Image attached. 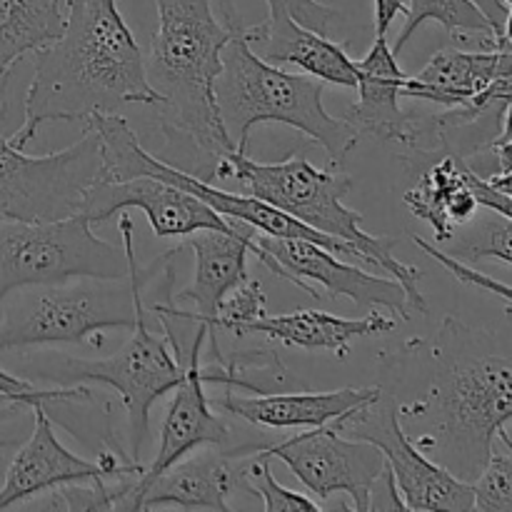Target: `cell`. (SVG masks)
Returning <instances> with one entry per match:
<instances>
[{
	"label": "cell",
	"instance_id": "cell-1",
	"mask_svg": "<svg viewBox=\"0 0 512 512\" xmlns=\"http://www.w3.org/2000/svg\"><path fill=\"white\" fill-rule=\"evenodd\" d=\"M478 340L475 330L445 318L433 343H405V355L425 370V388L398 405L408 438L468 483L512 423V358L480 350Z\"/></svg>",
	"mask_w": 512,
	"mask_h": 512
},
{
	"label": "cell",
	"instance_id": "cell-2",
	"mask_svg": "<svg viewBox=\"0 0 512 512\" xmlns=\"http://www.w3.org/2000/svg\"><path fill=\"white\" fill-rule=\"evenodd\" d=\"M133 103L155 108L160 98L145 78V55L118 0H65L63 35L35 53L23 125L8 140L25 150L45 123H88Z\"/></svg>",
	"mask_w": 512,
	"mask_h": 512
},
{
	"label": "cell",
	"instance_id": "cell-3",
	"mask_svg": "<svg viewBox=\"0 0 512 512\" xmlns=\"http://www.w3.org/2000/svg\"><path fill=\"white\" fill-rule=\"evenodd\" d=\"M158 28L145 58V78L158 93V120L170 143L195 153L190 173L213 180L218 163L235 143L220 120L215 80L223 68V48L233 35L238 13L220 0L223 20L213 0H153Z\"/></svg>",
	"mask_w": 512,
	"mask_h": 512
},
{
	"label": "cell",
	"instance_id": "cell-4",
	"mask_svg": "<svg viewBox=\"0 0 512 512\" xmlns=\"http://www.w3.org/2000/svg\"><path fill=\"white\" fill-rule=\"evenodd\" d=\"M128 275L123 278H70L63 283L28 285L0 303V353L73 345L100 338L103 330H133L143 288L185 245L168 250L145 270L135 263L133 223L120 215Z\"/></svg>",
	"mask_w": 512,
	"mask_h": 512
},
{
	"label": "cell",
	"instance_id": "cell-5",
	"mask_svg": "<svg viewBox=\"0 0 512 512\" xmlns=\"http://www.w3.org/2000/svg\"><path fill=\"white\" fill-rule=\"evenodd\" d=\"M323 80L288 73L268 63L245 38L240 15L223 48V68L215 80V103L220 120L233 138L235 150L248 153L250 130L263 123H283L308 135L328 155L330 168H343L360 135L333 118L323 105Z\"/></svg>",
	"mask_w": 512,
	"mask_h": 512
},
{
	"label": "cell",
	"instance_id": "cell-6",
	"mask_svg": "<svg viewBox=\"0 0 512 512\" xmlns=\"http://www.w3.org/2000/svg\"><path fill=\"white\" fill-rule=\"evenodd\" d=\"M215 178L235 180L248 190V195L275 205L298 223L355 245L365 263L378 265L390 278L400 280L415 315H428V300L420 293L423 273L415 265L395 258L393 248L398 238L365 233L363 215L343 203L345 195L353 190V178L348 173L340 168H315L305 158V150H298L283 163H258L248 158V153L233 150L218 163Z\"/></svg>",
	"mask_w": 512,
	"mask_h": 512
},
{
	"label": "cell",
	"instance_id": "cell-7",
	"mask_svg": "<svg viewBox=\"0 0 512 512\" xmlns=\"http://www.w3.org/2000/svg\"><path fill=\"white\" fill-rule=\"evenodd\" d=\"M155 318L163 325V335L150 330V308L143 298L135 315L133 335L115 355L103 360L58 358L53 365H38L40 378L58 380L60 385H108L120 395L128 418L130 460L135 463H140L143 445L150 435V408L178 388L188 355L175 338V325L163 315Z\"/></svg>",
	"mask_w": 512,
	"mask_h": 512
},
{
	"label": "cell",
	"instance_id": "cell-8",
	"mask_svg": "<svg viewBox=\"0 0 512 512\" xmlns=\"http://www.w3.org/2000/svg\"><path fill=\"white\" fill-rule=\"evenodd\" d=\"M123 275H128L125 250L98 238L85 213L45 223L0 220V303L28 285Z\"/></svg>",
	"mask_w": 512,
	"mask_h": 512
},
{
	"label": "cell",
	"instance_id": "cell-9",
	"mask_svg": "<svg viewBox=\"0 0 512 512\" xmlns=\"http://www.w3.org/2000/svg\"><path fill=\"white\" fill-rule=\"evenodd\" d=\"M100 178L103 150L90 123L73 145L48 155H28L0 138V220L45 223L78 215Z\"/></svg>",
	"mask_w": 512,
	"mask_h": 512
},
{
	"label": "cell",
	"instance_id": "cell-10",
	"mask_svg": "<svg viewBox=\"0 0 512 512\" xmlns=\"http://www.w3.org/2000/svg\"><path fill=\"white\" fill-rule=\"evenodd\" d=\"M398 405L395 390L383 388L378 400L345 415L335 428L343 430L348 438L373 443L383 453L405 510H475L473 483L460 480L448 468L435 463L408 438L400 423Z\"/></svg>",
	"mask_w": 512,
	"mask_h": 512
},
{
	"label": "cell",
	"instance_id": "cell-11",
	"mask_svg": "<svg viewBox=\"0 0 512 512\" xmlns=\"http://www.w3.org/2000/svg\"><path fill=\"white\" fill-rule=\"evenodd\" d=\"M260 455L280 460L313 498L328 500L345 493L353 508L370 510V490L385 468V458L373 443L340 435L333 425L305 428L283 443H268Z\"/></svg>",
	"mask_w": 512,
	"mask_h": 512
},
{
	"label": "cell",
	"instance_id": "cell-12",
	"mask_svg": "<svg viewBox=\"0 0 512 512\" xmlns=\"http://www.w3.org/2000/svg\"><path fill=\"white\" fill-rule=\"evenodd\" d=\"M188 245L195 255V273L193 283L185 285L180 293H175V298L158 303L160 308L168 310L173 318L185 320V323H193L195 328L208 330V343L213 360H223L225 355L220 353L218 343V328H215V320H218L220 303L225 300V295L230 290H235L238 285H243L248 275V255L253 253L270 273H275L278 278L285 280L283 270L275 263L273 258L260 250V245L255 243V228L240 223L238 230L233 233H223V230H200V233L188 235Z\"/></svg>",
	"mask_w": 512,
	"mask_h": 512
},
{
	"label": "cell",
	"instance_id": "cell-13",
	"mask_svg": "<svg viewBox=\"0 0 512 512\" xmlns=\"http://www.w3.org/2000/svg\"><path fill=\"white\" fill-rule=\"evenodd\" d=\"M208 340V330L195 328V340L185 355V375L173 390V400L165 413L163 430L155 460L138 475L123 480L115 495V510H138V500L155 475L163 473L180 458L200 448H228L233 445V433L228 425L213 413L208 393H205V365L200 363V353Z\"/></svg>",
	"mask_w": 512,
	"mask_h": 512
},
{
	"label": "cell",
	"instance_id": "cell-14",
	"mask_svg": "<svg viewBox=\"0 0 512 512\" xmlns=\"http://www.w3.org/2000/svg\"><path fill=\"white\" fill-rule=\"evenodd\" d=\"M30 413H33V433L20 445L8 473H5V483L0 488V510L25 505L28 500L60 488V485L93 478H133L145 470L143 463H133L125 458L120 460L110 450H100L98 460L80 458L58 440L45 403H35Z\"/></svg>",
	"mask_w": 512,
	"mask_h": 512
},
{
	"label": "cell",
	"instance_id": "cell-15",
	"mask_svg": "<svg viewBox=\"0 0 512 512\" xmlns=\"http://www.w3.org/2000/svg\"><path fill=\"white\" fill-rule=\"evenodd\" d=\"M255 243L260 245L268 258L283 270L285 280L298 285L310 298H323L313 285L328 290L330 298H348L365 310L385 308L390 313H398L403 320L413 318V305L408 293L395 278H380L370 275L355 265L345 263V258L320 248L313 240L303 238H275V235H255Z\"/></svg>",
	"mask_w": 512,
	"mask_h": 512
},
{
	"label": "cell",
	"instance_id": "cell-16",
	"mask_svg": "<svg viewBox=\"0 0 512 512\" xmlns=\"http://www.w3.org/2000/svg\"><path fill=\"white\" fill-rule=\"evenodd\" d=\"M125 208L143 210L158 238H188L200 230L233 233L240 228L238 220L223 218L198 195L175 188L165 180L148 178V175H138L130 180L100 178L85 193L80 213L88 215L90 223L98 225Z\"/></svg>",
	"mask_w": 512,
	"mask_h": 512
},
{
	"label": "cell",
	"instance_id": "cell-17",
	"mask_svg": "<svg viewBox=\"0 0 512 512\" xmlns=\"http://www.w3.org/2000/svg\"><path fill=\"white\" fill-rule=\"evenodd\" d=\"M268 443L200 448L155 475L138 500V510H218L228 512V495L245 488V458Z\"/></svg>",
	"mask_w": 512,
	"mask_h": 512
},
{
	"label": "cell",
	"instance_id": "cell-18",
	"mask_svg": "<svg viewBox=\"0 0 512 512\" xmlns=\"http://www.w3.org/2000/svg\"><path fill=\"white\" fill-rule=\"evenodd\" d=\"M358 65V100L345 110L343 120L363 138L390 140L405 148V160L418 148V115L400 108V90L408 75L400 70L398 58L385 35H375V43Z\"/></svg>",
	"mask_w": 512,
	"mask_h": 512
},
{
	"label": "cell",
	"instance_id": "cell-19",
	"mask_svg": "<svg viewBox=\"0 0 512 512\" xmlns=\"http://www.w3.org/2000/svg\"><path fill=\"white\" fill-rule=\"evenodd\" d=\"M383 388H340L330 393H255L235 395L233 390L218 400V408L250 425L268 430L323 428L343 420L345 415L365 408L380 398Z\"/></svg>",
	"mask_w": 512,
	"mask_h": 512
},
{
	"label": "cell",
	"instance_id": "cell-20",
	"mask_svg": "<svg viewBox=\"0 0 512 512\" xmlns=\"http://www.w3.org/2000/svg\"><path fill=\"white\" fill-rule=\"evenodd\" d=\"M245 38L255 53L268 63H290L305 75L333 83L338 88L355 90L358 65L350 58L343 43H335L328 35L298 23L288 13H268V18L255 28H245Z\"/></svg>",
	"mask_w": 512,
	"mask_h": 512
},
{
	"label": "cell",
	"instance_id": "cell-21",
	"mask_svg": "<svg viewBox=\"0 0 512 512\" xmlns=\"http://www.w3.org/2000/svg\"><path fill=\"white\" fill-rule=\"evenodd\" d=\"M398 328L393 318L383 313H370L365 318H340L323 310H295V313L268 315L258 318L245 328V335H265L288 348L308 350V353H330L335 358H348L350 343L370 335H388Z\"/></svg>",
	"mask_w": 512,
	"mask_h": 512
},
{
	"label": "cell",
	"instance_id": "cell-22",
	"mask_svg": "<svg viewBox=\"0 0 512 512\" xmlns=\"http://www.w3.org/2000/svg\"><path fill=\"white\" fill-rule=\"evenodd\" d=\"M405 205L415 218L433 228L435 243L445 245L460 225L478 215L480 203L470 185V165L458 153H445L420 170Z\"/></svg>",
	"mask_w": 512,
	"mask_h": 512
},
{
	"label": "cell",
	"instance_id": "cell-23",
	"mask_svg": "<svg viewBox=\"0 0 512 512\" xmlns=\"http://www.w3.org/2000/svg\"><path fill=\"white\" fill-rule=\"evenodd\" d=\"M65 0H0V83L15 63L63 35Z\"/></svg>",
	"mask_w": 512,
	"mask_h": 512
},
{
	"label": "cell",
	"instance_id": "cell-24",
	"mask_svg": "<svg viewBox=\"0 0 512 512\" xmlns=\"http://www.w3.org/2000/svg\"><path fill=\"white\" fill-rule=\"evenodd\" d=\"M405 25L400 30L398 40L393 45L395 58H400L405 45L413 40V35L423 28V23L435 20L443 25L450 35L455 38H465V35H475L483 38L480 48H490L495 43L503 25L475 0H408L405 3Z\"/></svg>",
	"mask_w": 512,
	"mask_h": 512
},
{
	"label": "cell",
	"instance_id": "cell-25",
	"mask_svg": "<svg viewBox=\"0 0 512 512\" xmlns=\"http://www.w3.org/2000/svg\"><path fill=\"white\" fill-rule=\"evenodd\" d=\"M485 213L475 215L470 223L460 225L448 240V255L463 263L480 260H500L512 265V220L495 210L483 208Z\"/></svg>",
	"mask_w": 512,
	"mask_h": 512
},
{
	"label": "cell",
	"instance_id": "cell-26",
	"mask_svg": "<svg viewBox=\"0 0 512 512\" xmlns=\"http://www.w3.org/2000/svg\"><path fill=\"white\" fill-rule=\"evenodd\" d=\"M475 510L512 512V438L500 430L483 473L473 480Z\"/></svg>",
	"mask_w": 512,
	"mask_h": 512
},
{
	"label": "cell",
	"instance_id": "cell-27",
	"mask_svg": "<svg viewBox=\"0 0 512 512\" xmlns=\"http://www.w3.org/2000/svg\"><path fill=\"white\" fill-rule=\"evenodd\" d=\"M245 488L263 500L265 512H320L315 498H308L303 493L285 488L275 480L273 470H270V458L260 455H250V463H245Z\"/></svg>",
	"mask_w": 512,
	"mask_h": 512
},
{
	"label": "cell",
	"instance_id": "cell-28",
	"mask_svg": "<svg viewBox=\"0 0 512 512\" xmlns=\"http://www.w3.org/2000/svg\"><path fill=\"white\" fill-rule=\"evenodd\" d=\"M263 315H265L263 283L255 278H248L243 285H238V288L230 290V293L225 295V300L220 303L215 328L230 330V333H235V338H243L245 328H248L250 323H255L258 318H263Z\"/></svg>",
	"mask_w": 512,
	"mask_h": 512
},
{
	"label": "cell",
	"instance_id": "cell-29",
	"mask_svg": "<svg viewBox=\"0 0 512 512\" xmlns=\"http://www.w3.org/2000/svg\"><path fill=\"white\" fill-rule=\"evenodd\" d=\"M413 243L418 245V248L423 250L428 258H433L435 263L443 265V268L448 270L453 278H458L460 283L470 285V288H475V290H485V293L498 295V298H503L505 303L512 305V285H505V283H500V280L490 278V275H485L483 270H475L470 263H463V260L453 258V255L445 253L440 245L428 243V240H423L420 235H413Z\"/></svg>",
	"mask_w": 512,
	"mask_h": 512
},
{
	"label": "cell",
	"instance_id": "cell-30",
	"mask_svg": "<svg viewBox=\"0 0 512 512\" xmlns=\"http://www.w3.org/2000/svg\"><path fill=\"white\" fill-rule=\"evenodd\" d=\"M0 393L10 395L18 403H23L25 408H33L35 403H45V405H55V403H85L90 400V393L85 388H73V385H63V388H53V390H40L35 388L33 383L28 380L18 378V375L8 373V370L0 368Z\"/></svg>",
	"mask_w": 512,
	"mask_h": 512
},
{
	"label": "cell",
	"instance_id": "cell-31",
	"mask_svg": "<svg viewBox=\"0 0 512 512\" xmlns=\"http://www.w3.org/2000/svg\"><path fill=\"white\" fill-rule=\"evenodd\" d=\"M270 13H288L293 15L298 23L308 25V28L318 30V33L328 35L330 25L338 20V10L330 5H323L320 0H265Z\"/></svg>",
	"mask_w": 512,
	"mask_h": 512
},
{
	"label": "cell",
	"instance_id": "cell-32",
	"mask_svg": "<svg viewBox=\"0 0 512 512\" xmlns=\"http://www.w3.org/2000/svg\"><path fill=\"white\" fill-rule=\"evenodd\" d=\"M370 510H405L403 498L398 495V488H395V478L390 473L388 463H385L380 478L373 483V490H370Z\"/></svg>",
	"mask_w": 512,
	"mask_h": 512
},
{
	"label": "cell",
	"instance_id": "cell-33",
	"mask_svg": "<svg viewBox=\"0 0 512 512\" xmlns=\"http://www.w3.org/2000/svg\"><path fill=\"white\" fill-rule=\"evenodd\" d=\"M375 5V35L388 38L390 25L400 13H405V0H373Z\"/></svg>",
	"mask_w": 512,
	"mask_h": 512
},
{
	"label": "cell",
	"instance_id": "cell-34",
	"mask_svg": "<svg viewBox=\"0 0 512 512\" xmlns=\"http://www.w3.org/2000/svg\"><path fill=\"white\" fill-rule=\"evenodd\" d=\"M483 153L490 155L488 170H493V173H495V170L512 168V143H508V145H490V148H485ZM488 175H485V178H488Z\"/></svg>",
	"mask_w": 512,
	"mask_h": 512
},
{
	"label": "cell",
	"instance_id": "cell-35",
	"mask_svg": "<svg viewBox=\"0 0 512 512\" xmlns=\"http://www.w3.org/2000/svg\"><path fill=\"white\" fill-rule=\"evenodd\" d=\"M483 178V175H480ZM485 183L490 185V188H495L498 193L508 195L512 200V168H505V170H495V173H490L488 178H485Z\"/></svg>",
	"mask_w": 512,
	"mask_h": 512
},
{
	"label": "cell",
	"instance_id": "cell-36",
	"mask_svg": "<svg viewBox=\"0 0 512 512\" xmlns=\"http://www.w3.org/2000/svg\"><path fill=\"white\" fill-rule=\"evenodd\" d=\"M508 143H512V100H508V105H505L500 135L493 140V145H508Z\"/></svg>",
	"mask_w": 512,
	"mask_h": 512
},
{
	"label": "cell",
	"instance_id": "cell-37",
	"mask_svg": "<svg viewBox=\"0 0 512 512\" xmlns=\"http://www.w3.org/2000/svg\"><path fill=\"white\" fill-rule=\"evenodd\" d=\"M503 35H505V40H508V43L512 45V5H510L508 15H505V23H503Z\"/></svg>",
	"mask_w": 512,
	"mask_h": 512
},
{
	"label": "cell",
	"instance_id": "cell-38",
	"mask_svg": "<svg viewBox=\"0 0 512 512\" xmlns=\"http://www.w3.org/2000/svg\"><path fill=\"white\" fill-rule=\"evenodd\" d=\"M15 443H18V440H15V438H0V450H5V448H13Z\"/></svg>",
	"mask_w": 512,
	"mask_h": 512
},
{
	"label": "cell",
	"instance_id": "cell-39",
	"mask_svg": "<svg viewBox=\"0 0 512 512\" xmlns=\"http://www.w3.org/2000/svg\"><path fill=\"white\" fill-rule=\"evenodd\" d=\"M5 83H8V80H3V83H0V115H5V100H3V93H5Z\"/></svg>",
	"mask_w": 512,
	"mask_h": 512
},
{
	"label": "cell",
	"instance_id": "cell-40",
	"mask_svg": "<svg viewBox=\"0 0 512 512\" xmlns=\"http://www.w3.org/2000/svg\"><path fill=\"white\" fill-rule=\"evenodd\" d=\"M0 403H18V400L10 398V395H3V393H0ZM18 405H23V403H18Z\"/></svg>",
	"mask_w": 512,
	"mask_h": 512
}]
</instances>
